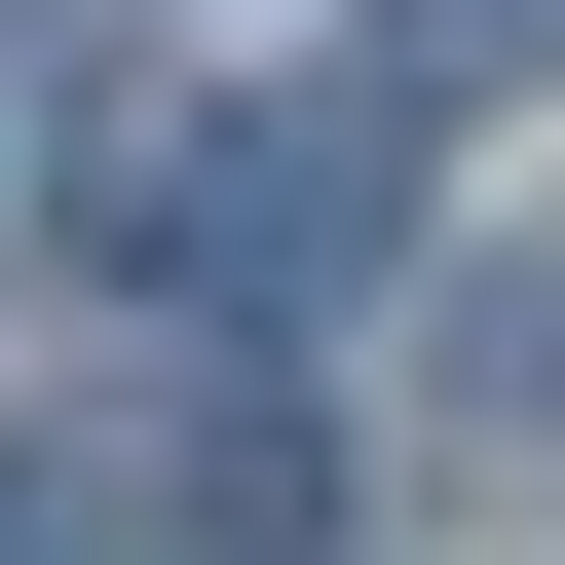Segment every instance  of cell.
Returning <instances> with one entry per match:
<instances>
[{
	"label": "cell",
	"instance_id": "cell-1",
	"mask_svg": "<svg viewBox=\"0 0 565 565\" xmlns=\"http://www.w3.org/2000/svg\"><path fill=\"white\" fill-rule=\"evenodd\" d=\"M377 189H415L377 76H264V114H114V151H76V264H114V302H151V264H189V302H340Z\"/></svg>",
	"mask_w": 565,
	"mask_h": 565
},
{
	"label": "cell",
	"instance_id": "cell-2",
	"mask_svg": "<svg viewBox=\"0 0 565 565\" xmlns=\"http://www.w3.org/2000/svg\"><path fill=\"white\" fill-rule=\"evenodd\" d=\"M0 565H189V527H151V452H0Z\"/></svg>",
	"mask_w": 565,
	"mask_h": 565
},
{
	"label": "cell",
	"instance_id": "cell-3",
	"mask_svg": "<svg viewBox=\"0 0 565 565\" xmlns=\"http://www.w3.org/2000/svg\"><path fill=\"white\" fill-rule=\"evenodd\" d=\"M377 76H415V114H490V76H565V0H377Z\"/></svg>",
	"mask_w": 565,
	"mask_h": 565
}]
</instances>
